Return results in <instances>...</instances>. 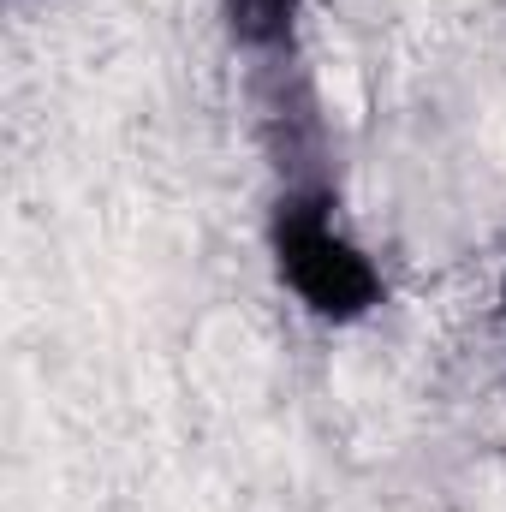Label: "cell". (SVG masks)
Here are the masks:
<instances>
[{
	"label": "cell",
	"instance_id": "6da1fadb",
	"mask_svg": "<svg viewBox=\"0 0 506 512\" xmlns=\"http://www.w3.org/2000/svg\"><path fill=\"white\" fill-rule=\"evenodd\" d=\"M262 245L280 292L322 328H358L387 310V274L346 227L328 179H286L262 215Z\"/></svg>",
	"mask_w": 506,
	"mask_h": 512
},
{
	"label": "cell",
	"instance_id": "7a4b0ae2",
	"mask_svg": "<svg viewBox=\"0 0 506 512\" xmlns=\"http://www.w3.org/2000/svg\"><path fill=\"white\" fill-rule=\"evenodd\" d=\"M304 12H310V0H215L227 48L245 54L256 72H292L298 66Z\"/></svg>",
	"mask_w": 506,
	"mask_h": 512
},
{
	"label": "cell",
	"instance_id": "3957f363",
	"mask_svg": "<svg viewBox=\"0 0 506 512\" xmlns=\"http://www.w3.org/2000/svg\"><path fill=\"white\" fill-rule=\"evenodd\" d=\"M501 328H506V280H501Z\"/></svg>",
	"mask_w": 506,
	"mask_h": 512
}]
</instances>
